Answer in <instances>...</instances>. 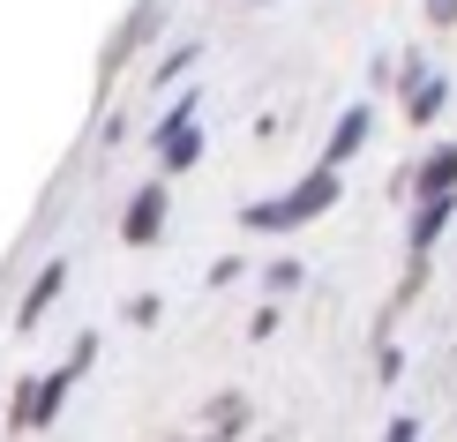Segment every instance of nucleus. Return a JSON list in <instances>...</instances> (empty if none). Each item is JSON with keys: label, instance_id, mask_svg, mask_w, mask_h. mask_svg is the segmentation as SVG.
<instances>
[{"label": "nucleus", "instance_id": "12", "mask_svg": "<svg viewBox=\"0 0 457 442\" xmlns=\"http://www.w3.org/2000/svg\"><path fill=\"white\" fill-rule=\"evenodd\" d=\"M90 360H98V330H83V338H75V345H68V368H75V375H83V368H90Z\"/></svg>", "mask_w": 457, "mask_h": 442}, {"label": "nucleus", "instance_id": "8", "mask_svg": "<svg viewBox=\"0 0 457 442\" xmlns=\"http://www.w3.org/2000/svg\"><path fill=\"white\" fill-rule=\"evenodd\" d=\"M150 23H165V0H136V15H128V30L112 38V61H128V53H136L143 38H150Z\"/></svg>", "mask_w": 457, "mask_h": 442}, {"label": "nucleus", "instance_id": "1", "mask_svg": "<svg viewBox=\"0 0 457 442\" xmlns=\"http://www.w3.org/2000/svg\"><path fill=\"white\" fill-rule=\"evenodd\" d=\"M337 196H345V180L315 165L308 180H300V188H285L278 203H247V210H240V225H247V233H293V225H315Z\"/></svg>", "mask_w": 457, "mask_h": 442}, {"label": "nucleus", "instance_id": "3", "mask_svg": "<svg viewBox=\"0 0 457 442\" xmlns=\"http://www.w3.org/2000/svg\"><path fill=\"white\" fill-rule=\"evenodd\" d=\"M368 136H375V113L368 105H345V113H337V128H330V143H322V172H337Z\"/></svg>", "mask_w": 457, "mask_h": 442}, {"label": "nucleus", "instance_id": "10", "mask_svg": "<svg viewBox=\"0 0 457 442\" xmlns=\"http://www.w3.org/2000/svg\"><path fill=\"white\" fill-rule=\"evenodd\" d=\"M195 61H203V38H180V46L165 53V61H158V83H173V75H187Z\"/></svg>", "mask_w": 457, "mask_h": 442}, {"label": "nucleus", "instance_id": "9", "mask_svg": "<svg viewBox=\"0 0 457 442\" xmlns=\"http://www.w3.org/2000/svg\"><path fill=\"white\" fill-rule=\"evenodd\" d=\"M443 105H450V75H428V83H412V128H428Z\"/></svg>", "mask_w": 457, "mask_h": 442}, {"label": "nucleus", "instance_id": "2", "mask_svg": "<svg viewBox=\"0 0 457 442\" xmlns=\"http://www.w3.org/2000/svg\"><path fill=\"white\" fill-rule=\"evenodd\" d=\"M165 218H173V196L150 180V188H136V196H128V210H120V240H128V247H150V240L165 233Z\"/></svg>", "mask_w": 457, "mask_h": 442}, {"label": "nucleus", "instance_id": "5", "mask_svg": "<svg viewBox=\"0 0 457 442\" xmlns=\"http://www.w3.org/2000/svg\"><path fill=\"white\" fill-rule=\"evenodd\" d=\"M405 188L412 196H457V143H435L428 158L405 172Z\"/></svg>", "mask_w": 457, "mask_h": 442}, {"label": "nucleus", "instance_id": "15", "mask_svg": "<svg viewBox=\"0 0 457 442\" xmlns=\"http://www.w3.org/2000/svg\"><path fill=\"white\" fill-rule=\"evenodd\" d=\"M383 442H420V420H390V435Z\"/></svg>", "mask_w": 457, "mask_h": 442}, {"label": "nucleus", "instance_id": "13", "mask_svg": "<svg viewBox=\"0 0 457 442\" xmlns=\"http://www.w3.org/2000/svg\"><path fill=\"white\" fill-rule=\"evenodd\" d=\"M262 278H270V293H293V285L308 278V271H300V263H270V271H262Z\"/></svg>", "mask_w": 457, "mask_h": 442}, {"label": "nucleus", "instance_id": "6", "mask_svg": "<svg viewBox=\"0 0 457 442\" xmlns=\"http://www.w3.org/2000/svg\"><path fill=\"white\" fill-rule=\"evenodd\" d=\"M450 218H457V196H428L420 210H412V255H428V247L450 233Z\"/></svg>", "mask_w": 457, "mask_h": 442}, {"label": "nucleus", "instance_id": "14", "mask_svg": "<svg viewBox=\"0 0 457 442\" xmlns=\"http://www.w3.org/2000/svg\"><path fill=\"white\" fill-rule=\"evenodd\" d=\"M428 23H443V30H450V23H457V0H428Z\"/></svg>", "mask_w": 457, "mask_h": 442}, {"label": "nucleus", "instance_id": "11", "mask_svg": "<svg viewBox=\"0 0 457 442\" xmlns=\"http://www.w3.org/2000/svg\"><path fill=\"white\" fill-rule=\"evenodd\" d=\"M158 315H165L158 293H136V300H128V322H136V330H158Z\"/></svg>", "mask_w": 457, "mask_h": 442}, {"label": "nucleus", "instance_id": "7", "mask_svg": "<svg viewBox=\"0 0 457 442\" xmlns=\"http://www.w3.org/2000/svg\"><path fill=\"white\" fill-rule=\"evenodd\" d=\"M203 158V128L187 121V128H173V136H158V172H187Z\"/></svg>", "mask_w": 457, "mask_h": 442}, {"label": "nucleus", "instance_id": "4", "mask_svg": "<svg viewBox=\"0 0 457 442\" xmlns=\"http://www.w3.org/2000/svg\"><path fill=\"white\" fill-rule=\"evenodd\" d=\"M61 285H68V263H61V255H53V263H46V271H37V278H30V293H23V300H15V330H37V322H46V307H53V300H61Z\"/></svg>", "mask_w": 457, "mask_h": 442}]
</instances>
